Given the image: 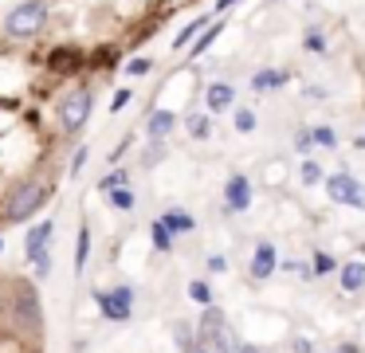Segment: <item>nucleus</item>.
<instances>
[{"label":"nucleus","instance_id":"1","mask_svg":"<svg viewBox=\"0 0 365 353\" xmlns=\"http://www.w3.org/2000/svg\"><path fill=\"white\" fill-rule=\"evenodd\" d=\"M48 196H51V180L43 177L16 180L4 196V204H0V220L4 224H24V220H32V212H40L48 204Z\"/></svg>","mask_w":365,"mask_h":353},{"label":"nucleus","instance_id":"2","mask_svg":"<svg viewBox=\"0 0 365 353\" xmlns=\"http://www.w3.org/2000/svg\"><path fill=\"white\" fill-rule=\"evenodd\" d=\"M48 28V0H20L16 8H9L0 36L4 39H36Z\"/></svg>","mask_w":365,"mask_h":353},{"label":"nucleus","instance_id":"3","mask_svg":"<svg viewBox=\"0 0 365 353\" xmlns=\"http://www.w3.org/2000/svg\"><path fill=\"white\" fill-rule=\"evenodd\" d=\"M91 110H95V94H91V86H71V91L63 94V98L56 102V126L63 138H75V133L87 126Z\"/></svg>","mask_w":365,"mask_h":353},{"label":"nucleus","instance_id":"4","mask_svg":"<svg viewBox=\"0 0 365 353\" xmlns=\"http://www.w3.org/2000/svg\"><path fill=\"white\" fill-rule=\"evenodd\" d=\"M51 232H56V224L51 220H40V224H32V232L24 235V259L36 267V279H43V275L51 271Z\"/></svg>","mask_w":365,"mask_h":353},{"label":"nucleus","instance_id":"5","mask_svg":"<svg viewBox=\"0 0 365 353\" xmlns=\"http://www.w3.org/2000/svg\"><path fill=\"white\" fill-rule=\"evenodd\" d=\"M95 302H98V310H103L106 322H130L134 318V287H126V282H118V287H110V290H95Z\"/></svg>","mask_w":365,"mask_h":353},{"label":"nucleus","instance_id":"6","mask_svg":"<svg viewBox=\"0 0 365 353\" xmlns=\"http://www.w3.org/2000/svg\"><path fill=\"white\" fill-rule=\"evenodd\" d=\"M326 193H330L334 204H349V208H365V185L357 177H349V173H330V177L322 180Z\"/></svg>","mask_w":365,"mask_h":353},{"label":"nucleus","instance_id":"7","mask_svg":"<svg viewBox=\"0 0 365 353\" xmlns=\"http://www.w3.org/2000/svg\"><path fill=\"white\" fill-rule=\"evenodd\" d=\"M224 208L228 212H247L252 208V180H247L244 173H232V177L224 180Z\"/></svg>","mask_w":365,"mask_h":353},{"label":"nucleus","instance_id":"8","mask_svg":"<svg viewBox=\"0 0 365 353\" xmlns=\"http://www.w3.org/2000/svg\"><path fill=\"white\" fill-rule=\"evenodd\" d=\"M48 67H51V75H75V71L87 67V55L79 47H56L48 55Z\"/></svg>","mask_w":365,"mask_h":353},{"label":"nucleus","instance_id":"9","mask_svg":"<svg viewBox=\"0 0 365 353\" xmlns=\"http://www.w3.org/2000/svg\"><path fill=\"white\" fill-rule=\"evenodd\" d=\"M275 267H279V251H275V243H267V240H259L255 243V251H252V279H271L275 275Z\"/></svg>","mask_w":365,"mask_h":353},{"label":"nucleus","instance_id":"10","mask_svg":"<svg viewBox=\"0 0 365 353\" xmlns=\"http://www.w3.org/2000/svg\"><path fill=\"white\" fill-rule=\"evenodd\" d=\"M291 83V71H283V67H259L252 75V91L255 94H267V91H279V86H287Z\"/></svg>","mask_w":365,"mask_h":353},{"label":"nucleus","instance_id":"11","mask_svg":"<svg viewBox=\"0 0 365 353\" xmlns=\"http://www.w3.org/2000/svg\"><path fill=\"white\" fill-rule=\"evenodd\" d=\"M232 102H236V86H232V83H212V86H205V106H208V114H224V110H232Z\"/></svg>","mask_w":365,"mask_h":353},{"label":"nucleus","instance_id":"12","mask_svg":"<svg viewBox=\"0 0 365 353\" xmlns=\"http://www.w3.org/2000/svg\"><path fill=\"white\" fill-rule=\"evenodd\" d=\"M173 130H177V114H173V110H153L150 122H145V133H150L153 141H165Z\"/></svg>","mask_w":365,"mask_h":353},{"label":"nucleus","instance_id":"13","mask_svg":"<svg viewBox=\"0 0 365 353\" xmlns=\"http://www.w3.org/2000/svg\"><path fill=\"white\" fill-rule=\"evenodd\" d=\"M338 282H341V290H346V295L361 290V287H365V263H361V259H354V263H341V267H338Z\"/></svg>","mask_w":365,"mask_h":353},{"label":"nucleus","instance_id":"14","mask_svg":"<svg viewBox=\"0 0 365 353\" xmlns=\"http://www.w3.org/2000/svg\"><path fill=\"white\" fill-rule=\"evenodd\" d=\"M161 220H165V227H169L173 235H189L192 227H197V220H192L185 208H169V212H161Z\"/></svg>","mask_w":365,"mask_h":353},{"label":"nucleus","instance_id":"15","mask_svg":"<svg viewBox=\"0 0 365 353\" xmlns=\"http://www.w3.org/2000/svg\"><path fill=\"white\" fill-rule=\"evenodd\" d=\"M220 31H224V20H208V28L200 31L197 39H192V55H205L208 47H212L216 39H220Z\"/></svg>","mask_w":365,"mask_h":353},{"label":"nucleus","instance_id":"16","mask_svg":"<svg viewBox=\"0 0 365 353\" xmlns=\"http://www.w3.org/2000/svg\"><path fill=\"white\" fill-rule=\"evenodd\" d=\"M87 255H91V227L79 224V240H75V275L87 271Z\"/></svg>","mask_w":365,"mask_h":353},{"label":"nucleus","instance_id":"17","mask_svg":"<svg viewBox=\"0 0 365 353\" xmlns=\"http://www.w3.org/2000/svg\"><path fill=\"white\" fill-rule=\"evenodd\" d=\"M205 24H208V16H197V20H189V24H185V28L173 36V47H177V51H181V47H189L192 39H197L200 31H205Z\"/></svg>","mask_w":365,"mask_h":353},{"label":"nucleus","instance_id":"18","mask_svg":"<svg viewBox=\"0 0 365 353\" xmlns=\"http://www.w3.org/2000/svg\"><path fill=\"white\" fill-rule=\"evenodd\" d=\"M185 130H189L192 141H205L208 133H212V118H208V114H189V118H185Z\"/></svg>","mask_w":365,"mask_h":353},{"label":"nucleus","instance_id":"19","mask_svg":"<svg viewBox=\"0 0 365 353\" xmlns=\"http://www.w3.org/2000/svg\"><path fill=\"white\" fill-rule=\"evenodd\" d=\"M150 240H153V247H158V251H173V240H177V235L173 232H169V227H165V220H153V224H150Z\"/></svg>","mask_w":365,"mask_h":353},{"label":"nucleus","instance_id":"20","mask_svg":"<svg viewBox=\"0 0 365 353\" xmlns=\"http://www.w3.org/2000/svg\"><path fill=\"white\" fill-rule=\"evenodd\" d=\"M106 200H110V208H118V212H130V208H134V193H130V185L110 188V193H106Z\"/></svg>","mask_w":365,"mask_h":353},{"label":"nucleus","instance_id":"21","mask_svg":"<svg viewBox=\"0 0 365 353\" xmlns=\"http://www.w3.org/2000/svg\"><path fill=\"white\" fill-rule=\"evenodd\" d=\"M310 130H314L318 149H338V130H334V126H310Z\"/></svg>","mask_w":365,"mask_h":353},{"label":"nucleus","instance_id":"22","mask_svg":"<svg viewBox=\"0 0 365 353\" xmlns=\"http://www.w3.org/2000/svg\"><path fill=\"white\" fill-rule=\"evenodd\" d=\"M173 334H177V349H181V353H197V349H200V345H197V337H192V329L185 326V322H177V326H173Z\"/></svg>","mask_w":365,"mask_h":353},{"label":"nucleus","instance_id":"23","mask_svg":"<svg viewBox=\"0 0 365 353\" xmlns=\"http://www.w3.org/2000/svg\"><path fill=\"white\" fill-rule=\"evenodd\" d=\"M189 298H192L197 306H212V287H208L205 279H192V282H189Z\"/></svg>","mask_w":365,"mask_h":353},{"label":"nucleus","instance_id":"24","mask_svg":"<svg viewBox=\"0 0 365 353\" xmlns=\"http://www.w3.org/2000/svg\"><path fill=\"white\" fill-rule=\"evenodd\" d=\"M118 185H130V173L126 169H110V173H106V177L103 180H98V193H110V188H118Z\"/></svg>","mask_w":365,"mask_h":353},{"label":"nucleus","instance_id":"25","mask_svg":"<svg viewBox=\"0 0 365 353\" xmlns=\"http://www.w3.org/2000/svg\"><path fill=\"white\" fill-rule=\"evenodd\" d=\"M338 267H341V263L330 255V251H314V279H318V275H334Z\"/></svg>","mask_w":365,"mask_h":353},{"label":"nucleus","instance_id":"26","mask_svg":"<svg viewBox=\"0 0 365 353\" xmlns=\"http://www.w3.org/2000/svg\"><path fill=\"white\" fill-rule=\"evenodd\" d=\"M299 180H302V185H322V180H326V173L318 169V161H302Z\"/></svg>","mask_w":365,"mask_h":353},{"label":"nucleus","instance_id":"27","mask_svg":"<svg viewBox=\"0 0 365 353\" xmlns=\"http://www.w3.org/2000/svg\"><path fill=\"white\" fill-rule=\"evenodd\" d=\"M302 47H307L310 55H326V36L318 28H310L307 36H302Z\"/></svg>","mask_w":365,"mask_h":353},{"label":"nucleus","instance_id":"28","mask_svg":"<svg viewBox=\"0 0 365 353\" xmlns=\"http://www.w3.org/2000/svg\"><path fill=\"white\" fill-rule=\"evenodd\" d=\"M294 149H299V153H310V149H314V130H310V126H302V130L294 133Z\"/></svg>","mask_w":365,"mask_h":353},{"label":"nucleus","instance_id":"29","mask_svg":"<svg viewBox=\"0 0 365 353\" xmlns=\"http://www.w3.org/2000/svg\"><path fill=\"white\" fill-rule=\"evenodd\" d=\"M232 122H236L240 133H252L255 130V110H236V118H232Z\"/></svg>","mask_w":365,"mask_h":353},{"label":"nucleus","instance_id":"30","mask_svg":"<svg viewBox=\"0 0 365 353\" xmlns=\"http://www.w3.org/2000/svg\"><path fill=\"white\" fill-rule=\"evenodd\" d=\"M150 71H153V59H130L126 63V75H134V78L150 75Z\"/></svg>","mask_w":365,"mask_h":353},{"label":"nucleus","instance_id":"31","mask_svg":"<svg viewBox=\"0 0 365 353\" xmlns=\"http://www.w3.org/2000/svg\"><path fill=\"white\" fill-rule=\"evenodd\" d=\"M130 98H134V91H130V86H122V91H118V94H114V98H110V110H114V114H118L122 106H130Z\"/></svg>","mask_w":365,"mask_h":353},{"label":"nucleus","instance_id":"32","mask_svg":"<svg viewBox=\"0 0 365 353\" xmlns=\"http://www.w3.org/2000/svg\"><path fill=\"white\" fill-rule=\"evenodd\" d=\"M87 165V145H79L75 149V157H71V177H79V169Z\"/></svg>","mask_w":365,"mask_h":353},{"label":"nucleus","instance_id":"33","mask_svg":"<svg viewBox=\"0 0 365 353\" xmlns=\"http://www.w3.org/2000/svg\"><path fill=\"white\" fill-rule=\"evenodd\" d=\"M208 271L224 275V271H228V259H224V255H208Z\"/></svg>","mask_w":365,"mask_h":353},{"label":"nucleus","instance_id":"34","mask_svg":"<svg viewBox=\"0 0 365 353\" xmlns=\"http://www.w3.org/2000/svg\"><path fill=\"white\" fill-rule=\"evenodd\" d=\"M294 353H314V345H310V337H294Z\"/></svg>","mask_w":365,"mask_h":353},{"label":"nucleus","instance_id":"35","mask_svg":"<svg viewBox=\"0 0 365 353\" xmlns=\"http://www.w3.org/2000/svg\"><path fill=\"white\" fill-rule=\"evenodd\" d=\"M236 4H244V0H216V16L228 12V8H236Z\"/></svg>","mask_w":365,"mask_h":353},{"label":"nucleus","instance_id":"36","mask_svg":"<svg viewBox=\"0 0 365 353\" xmlns=\"http://www.w3.org/2000/svg\"><path fill=\"white\" fill-rule=\"evenodd\" d=\"M338 353H361V349H357L354 342H346V345H338Z\"/></svg>","mask_w":365,"mask_h":353},{"label":"nucleus","instance_id":"37","mask_svg":"<svg viewBox=\"0 0 365 353\" xmlns=\"http://www.w3.org/2000/svg\"><path fill=\"white\" fill-rule=\"evenodd\" d=\"M354 149H365V133H357V138H354Z\"/></svg>","mask_w":365,"mask_h":353},{"label":"nucleus","instance_id":"38","mask_svg":"<svg viewBox=\"0 0 365 353\" xmlns=\"http://www.w3.org/2000/svg\"><path fill=\"white\" fill-rule=\"evenodd\" d=\"M197 353H212V349H208V345H200V349H197Z\"/></svg>","mask_w":365,"mask_h":353},{"label":"nucleus","instance_id":"39","mask_svg":"<svg viewBox=\"0 0 365 353\" xmlns=\"http://www.w3.org/2000/svg\"><path fill=\"white\" fill-rule=\"evenodd\" d=\"M0 255H4V235H0Z\"/></svg>","mask_w":365,"mask_h":353},{"label":"nucleus","instance_id":"40","mask_svg":"<svg viewBox=\"0 0 365 353\" xmlns=\"http://www.w3.org/2000/svg\"><path fill=\"white\" fill-rule=\"evenodd\" d=\"M271 4H279V0H271Z\"/></svg>","mask_w":365,"mask_h":353},{"label":"nucleus","instance_id":"41","mask_svg":"<svg viewBox=\"0 0 365 353\" xmlns=\"http://www.w3.org/2000/svg\"><path fill=\"white\" fill-rule=\"evenodd\" d=\"M334 353H338V349H334Z\"/></svg>","mask_w":365,"mask_h":353}]
</instances>
